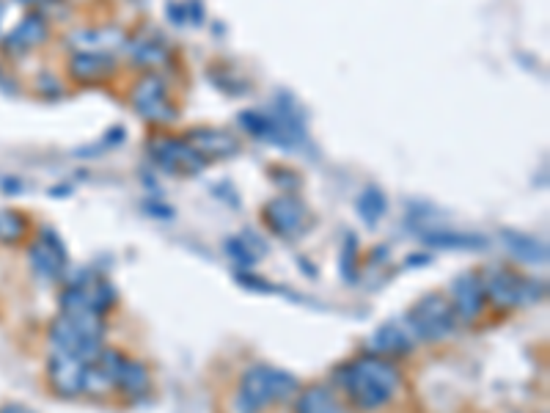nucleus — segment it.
Returning <instances> with one entry per match:
<instances>
[{"mask_svg": "<svg viewBox=\"0 0 550 413\" xmlns=\"http://www.w3.org/2000/svg\"><path fill=\"white\" fill-rule=\"evenodd\" d=\"M341 389L347 391L355 408L361 411H377L394 400V394L402 386V372L394 361L383 356H366L347 361L336 369Z\"/></svg>", "mask_w": 550, "mask_h": 413, "instance_id": "1", "label": "nucleus"}, {"mask_svg": "<svg viewBox=\"0 0 550 413\" xmlns=\"http://www.w3.org/2000/svg\"><path fill=\"white\" fill-rule=\"evenodd\" d=\"M105 314L94 312L88 306L80 309H61L50 325V342L58 353L94 361L102 350L105 339Z\"/></svg>", "mask_w": 550, "mask_h": 413, "instance_id": "2", "label": "nucleus"}, {"mask_svg": "<svg viewBox=\"0 0 550 413\" xmlns=\"http://www.w3.org/2000/svg\"><path fill=\"white\" fill-rule=\"evenodd\" d=\"M300 391V380L286 372V369L270 367V364H256L240 380L237 391V411L259 413L270 402H286Z\"/></svg>", "mask_w": 550, "mask_h": 413, "instance_id": "3", "label": "nucleus"}, {"mask_svg": "<svg viewBox=\"0 0 550 413\" xmlns=\"http://www.w3.org/2000/svg\"><path fill=\"white\" fill-rule=\"evenodd\" d=\"M407 328L421 342H443L457 331V314L449 298L443 295H424L407 312Z\"/></svg>", "mask_w": 550, "mask_h": 413, "instance_id": "4", "label": "nucleus"}, {"mask_svg": "<svg viewBox=\"0 0 550 413\" xmlns=\"http://www.w3.org/2000/svg\"><path fill=\"white\" fill-rule=\"evenodd\" d=\"M484 295L501 306V309H515V306H526V303H534L542 298L545 292V284H537V281L523 279L517 273H509V270L498 268L490 270L482 279Z\"/></svg>", "mask_w": 550, "mask_h": 413, "instance_id": "5", "label": "nucleus"}, {"mask_svg": "<svg viewBox=\"0 0 550 413\" xmlns=\"http://www.w3.org/2000/svg\"><path fill=\"white\" fill-rule=\"evenodd\" d=\"M130 102L138 116H143L146 122L163 124L174 122L176 108L171 105L168 89H165V80L160 75H143L130 91Z\"/></svg>", "mask_w": 550, "mask_h": 413, "instance_id": "6", "label": "nucleus"}, {"mask_svg": "<svg viewBox=\"0 0 550 413\" xmlns=\"http://www.w3.org/2000/svg\"><path fill=\"white\" fill-rule=\"evenodd\" d=\"M149 155L157 163V168H163L168 174H182V177H193L209 166L185 138H157L149 146Z\"/></svg>", "mask_w": 550, "mask_h": 413, "instance_id": "7", "label": "nucleus"}, {"mask_svg": "<svg viewBox=\"0 0 550 413\" xmlns=\"http://www.w3.org/2000/svg\"><path fill=\"white\" fill-rule=\"evenodd\" d=\"M28 259H31L33 273L39 279H61L64 276L66 265H69V254H66V246L61 237L55 235V229L44 226L39 237L33 240L31 251H28Z\"/></svg>", "mask_w": 550, "mask_h": 413, "instance_id": "8", "label": "nucleus"}, {"mask_svg": "<svg viewBox=\"0 0 550 413\" xmlns=\"http://www.w3.org/2000/svg\"><path fill=\"white\" fill-rule=\"evenodd\" d=\"M308 221L311 215L297 196H275L264 207V224L278 237H300L308 229Z\"/></svg>", "mask_w": 550, "mask_h": 413, "instance_id": "9", "label": "nucleus"}, {"mask_svg": "<svg viewBox=\"0 0 550 413\" xmlns=\"http://www.w3.org/2000/svg\"><path fill=\"white\" fill-rule=\"evenodd\" d=\"M86 372H88L86 358L69 356V353H58V350L50 356V364H47V375H50L53 391L58 394V397H66V400H72V397H77V394H83V389H86Z\"/></svg>", "mask_w": 550, "mask_h": 413, "instance_id": "10", "label": "nucleus"}, {"mask_svg": "<svg viewBox=\"0 0 550 413\" xmlns=\"http://www.w3.org/2000/svg\"><path fill=\"white\" fill-rule=\"evenodd\" d=\"M484 284L476 273H460L457 279L451 281V306L454 314L462 323H473L484 309Z\"/></svg>", "mask_w": 550, "mask_h": 413, "instance_id": "11", "label": "nucleus"}, {"mask_svg": "<svg viewBox=\"0 0 550 413\" xmlns=\"http://www.w3.org/2000/svg\"><path fill=\"white\" fill-rule=\"evenodd\" d=\"M185 141L207 163H212V160H226V157L240 152V141L231 133H226V130H218V127H193V130L185 133Z\"/></svg>", "mask_w": 550, "mask_h": 413, "instance_id": "12", "label": "nucleus"}, {"mask_svg": "<svg viewBox=\"0 0 550 413\" xmlns=\"http://www.w3.org/2000/svg\"><path fill=\"white\" fill-rule=\"evenodd\" d=\"M127 45V36L119 28H86L69 36V47L75 53H108L116 56V50Z\"/></svg>", "mask_w": 550, "mask_h": 413, "instance_id": "13", "label": "nucleus"}, {"mask_svg": "<svg viewBox=\"0 0 550 413\" xmlns=\"http://www.w3.org/2000/svg\"><path fill=\"white\" fill-rule=\"evenodd\" d=\"M113 72H116V56H108V53H75L69 58V75L83 86L102 83Z\"/></svg>", "mask_w": 550, "mask_h": 413, "instance_id": "14", "label": "nucleus"}, {"mask_svg": "<svg viewBox=\"0 0 550 413\" xmlns=\"http://www.w3.org/2000/svg\"><path fill=\"white\" fill-rule=\"evenodd\" d=\"M413 331L402 323H385L380 325L377 331L369 339V347H372L377 356H405L413 350Z\"/></svg>", "mask_w": 550, "mask_h": 413, "instance_id": "15", "label": "nucleus"}, {"mask_svg": "<svg viewBox=\"0 0 550 413\" xmlns=\"http://www.w3.org/2000/svg\"><path fill=\"white\" fill-rule=\"evenodd\" d=\"M47 34H50V28H47V20H44L42 14H28V17H22L20 23H17V28L6 36L3 45H6V50H11V53L22 56V53H28L33 47L42 45L44 39H47Z\"/></svg>", "mask_w": 550, "mask_h": 413, "instance_id": "16", "label": "nucleus"}, {"mask_svg": "<svg viewBox=\"0 0 550 413\" xmlns=\"http://www.w3.org/2000/svg\"><path fill=\"white\" fill-rule=\"evenodd\" d=\"M501 240H504L506 248L512 251V257H517L520 262H526V265H545V262H548V246L539 243L537 237L506 229L504 235H501Z\"/></svg>", "mask_w": 550, "mask_h": 413, "instance_id": "17", "label": "nucleus"}, {"mask_svg": "<svg viewBox=\"0 0 550 413\" xmlns=\"http://www.w3.org/2000/svg\"><path fill=\"white\" fill-rule=\"evenodd\" d=\"M421 240L432 248H451V251H476L487 246L482 235H468V232H454V229H429Z\"/></svg>", "mask_w": 550, "mask_h": 413, "instance_id": "18", "label": "nucleus"}, {"mask_svg": "<svg viewBox=\"0 0 550 413\" xmlns=\"http://www.w3.org/2000/svg\"><path fill=\"white\" fill-rule=\"evenodd\" d=\"M295 413H344L339 400L333 397L328 386H308L300 391L295 402Z\"/></svg>", "mask_w": 550, "mask_h": 413, "instance_id": "19", "label": "nucleus"}, {"mask_svg": "<svg viewBox=\"0 0 550 413\" xmlns=\"http://www.w3.org/2000/svg\"><path fill=\"white\" fill-rule=\"evenodd\" d=\"M116 389H121L130 400H138L143 397L146 391H149V372L143 364L138 361H130V358H124V364H121L119 380H116Z\"/></svg>", "mask_w": 550, "mask_h": 413, "instance_id": "20", "label": "nucleus"}, {"mask_svg": "<svg viewBox=\"0 0 550 413\" xmlns=\"http://www.w3.org/2000/svg\"><path fill=\"white\" fill-rule=\"evenodd\" d=\"M130 58L138 64V67H157L168 58V47L160 36H146V39H138L130 45Z\"/></svg>", "mask_w": 550, "mask_h": 413, "instance_id": "21", "label": "nucleus"}, {"mask_svg": "<svg viewBox=\"0 0 550 413\" xmlns=\"http://www.w3.org/2000/svg\"><path fill=\"white\" fill-rule=\"evenodd\" d=\"M385 210H388V199H385V193L377 188V185H369V188L358 196V215H361V221L366 226L380 224V218L385 215Z\"/></svg>", "mask_w": 550, "mask_h": 413, "instance_id": "22", "label": "nucleus"}, {"mask_svg": "<svg viewBox=\"0 0 550 413\" xmlns=\"http://www.w3.org/2000/svg\"><path fill=\"white\" fill-rule=\"evenodd\" d=\"M253 246L256 248H264L267 251V246H264L262 240H259V235H251V232H242L240 237H231V240H226V254H229L240 268H251V265H256L259 262V257L253 254Z\"/></svg>", "mask_w": 550, "mask_h": 413, "instance_id": "23", "label": "nucleus"}, {"mask_svg": "<svg viewBox=\"0 0 550 413\" xmlns=\"http://www.w3.org/2000/svg\"><path fill=\"white\" fill-rule=\"evenodd\" d=\"M25 232H28L25 215H20L17 210H0V243L17 246Z\"/></svg>", "mask_w": 550, "mask_h": 413, "instance_id": "24", "label": "nucleus"}, {"mask_svg": "<svg viewBox=\"0 0 550 413\" xmlns=\"http://www.w3.org/2000/svg\"><path fill=\"white\" fill-rule=\"evenodd\" d=\"M339 270H341V276H344V279L355 281V273H358V237L355 235L344 237Z\"/></svg>", "mask_w": 550, "mask_h": 413, "instance_id": "25", "label": "nucleus"}, {"mask_svg": "<svg viewBox=\"0 0 550 413\" xmlns=\"http://www.w3.org/2000/svg\"><path fill=\"white\" fill-rule=\"evenodd\" d=\"M0 413H36L31 411L28 405H22V402H9V405H0Z\"/></svg>", "mask_w": 550, "mask_h": 413, "instance_id": "26", "label": "nucleus"}, {"mask_svg": "<svg viewBox=\"0 0 550 413\" xmlns=\"http://www.w3.org/2000/svg\"><path fill=\"white\" fill-rule=\"evenodd\" d=\"M17 3H25V6H42V3H53V0H17Z\"/></svg>", "mask_w": 550, "mask_h": 413, "instance_id": "27", "label": "nucleus"}, {"mask_svg": "<svg viewBox=\"0 0 550 413\" xmlns=\"http://www.w3.org/2000/svg\"><path fill=\"white\" fill-rule=\"evenodd\" d=\"M0 25H3V6H0Z\"/></svg>", "mask_w": 550, "mask_h": 413, "instance_id": "28", "label": "nucleus"}]
</instances>
